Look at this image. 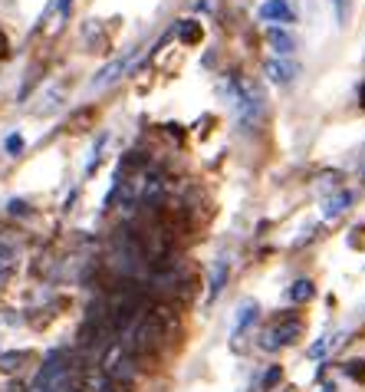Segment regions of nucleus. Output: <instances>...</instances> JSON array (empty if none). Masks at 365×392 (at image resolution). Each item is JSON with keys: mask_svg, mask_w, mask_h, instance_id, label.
<instances>
[{"mask_svg": "<svg viewBox=\"0 0 365 392\" xmlns=\"http://www.w3.org/2000/svg\"><path fill=\"white\" fill-rule=\"evenodd\" d=\"M178 323V313H174L172 306H155L148 313L135 316L132 330H128V340H125V350L132 356H145V353H155L158 346L168 340V330Z\"/></svg>", "mask_w": 365, "mask_h": 392, "instance_id": "f257e3e1", "label": "nucleus"}, {"mask_svg": "<svg viewBox=\"0 0 365 392\" xmlns=\"http://www.w3.org/2000/svg\"><path fill=\"white\" fill-rule=\"evenodd\" d=\"M73 383H76V376H73V366H69V356L66 353H49L40 366L37 379H33V389H43V392H73Z\"/></svg>", "mask_w": 365, "mask_h": 392, "instance_id": "f03ea898", "label": "nucleus"}, {"mask_svg": "<svg viewBox=\"0 0 365 392\" xmlns=\"http://www.w3.org/2000/svg\"><path fill=\"white\" fill-rule=\"evenodd\" d=\"M227 99H231V109H234V119H237V125H244V129H253V125L260 122L263 103H260V93L250 86V83H244V79L234 76L231 83H227Z\"/></svg>", "mask_w": 365, "mask_h": 392, "instance_id": "7ed1b4c3", "label": "nucleus"}, {"mask_svg": "<svg viewBox=\"0 0 365 392\" xmlns=\"http://www.w3.org/2000/svg\"><path fill=\"white\" fill-rule=\"evenodd\" d=\"M99 369L112 379V383L122 389V386H128L135 379V356L125 350V343H109L106 356H102V363H99Z\"/></svg>", "mask_w": 365, "mask_h": 392, "instance_id": "20e7f679", "label": "nucleus"}, {"mask_svg": "<svg viewBox=\"0 0 365 392\" xmlns=\"http://www.w3.org/2000/svg\"><path fill=\"white\" fill-rule=\"evenodd\" d=\"M263 73H267V79L273 86H293L299 76V63H293L287 57H273L263 63Z\"/></svg>", "mask_w": 365, "mask_h": 392, "instance_id": "39448f33", "label": "nucleus"}, {"mask_svg": "<svg viewBox=\"0 0 365 392\" xmlns=\"http://www.w3.org/2000/svg\"><path fill=\"white\" fill-rule=\"evenodd\" d=\"M299 333H303V326H299L297 320H283V323H277L273 330L263 333V350H280V346L297 343Z\"/></svg>", "mask_w": 365, "mask_h": 392, "instance_id": "423d86ee", "label": "nucleus"}, {"mask_svg": "<svg viewBox=\"0 0 365 392\" xmlns=\"http://www.w3.org/2000/svg\"><path fill=\"white\" fill-rule=\"evenodd\" d=\"M138 57V50H128V53H125V57H119V59H112V63H109L106 69H102V73H99L96 79H92V83H89V86L92 89H106V86H112V83H116L119 76H122L125 69L132 67V59Z\"/></svg>", "mask_w": 365, "mask_h": 392, "instance_id": "0eeeda50", "label": "nucleus"}, {"mask_svg": "<svg viewBox=\"0 0 365 392\" xmlns=\"http://www.w3.org/2000/svg\"><path fill=\"white\" fill-rule=\"evenodd\" d=\"M260 20H267V23H293L297 13H293V7L287 0H263L260 4Z\"/></svg>", "mask_w": 365, "mask_h": 392, "instance_id": "6e6552de", "label": "nucleus"}, {"mask_svg": "<svg viewBox=\"0 0 365 392\" xmlns=\"http://www.w3.org/2000/svg\"><path fill=\"white\" fill-rule=\"evenodd\" d=\"M83 392H122V389H119L99 366H86V369H83Z\"/></svg>", "mask_w": 365, "mask_h": 392, "instance_id": "1a4fd4ad", "label": "nucleus"}, {"mask_svg": "<svg viewBox=\"0 0 365 392\" xmlns=\"http://www.w3.org/2000/svg\"><path fill=\"white\" fill-rule=\"evenodd\" d=\"M267 43L277 50V57H289L297 50V37L287 27H267Z\"/></svg>", "mask_w": 365, "mask_h": 392, "instance_id": "9d476101", "label": "nucleus"}, {"mask_svg": "<svg viewBox=\"0 0 365 392\" xmlns=\"http://www.w3.org/2000/svg\"><path fill=\"white\" fill-rule=\"evenodd\" d=\"M253 320H257V304H253V300H244V304L237 306V313H234V330H231V336H241L244 330L253 323Z\"/></svg>", "mask_w": 365, "mask_h": 392, "instance_id": "9b49d317", "label": "nucleus"}, {"mask_svg": "<svg viewBox=\"0 0 365 392\" xmlns=\"http://www.w3.org/2000/svg\"><path fill=\"white\" fill-rule=\"evenodd\" d=\"M227 274H231V264L221 258L217 264H214V270H211V287H208V300H214V296L224 290V284H227Z\"/></svg>", "mask_w": 365, "mask_h": 392, "instance_id": "f8f14e48", "label": "nucleus"}, {"mask_svg": "<svg viewBox=\"0 0 365 392\" xmlns=\"http://www.w3.org/2000/svg\"><path fill=\"white\" fill-rule=\"evenodd\" d=\"M201 37H204V27L198 23V20H181V23H178V40H181L184 47L201 43Z\"/></svg>", "mask_w": 365, "mask_h": 392, "instance_id": "ddd939ff", "label": "nucleus"}, {"mask_svg": "<svg viewBox=\"0 0 365 392\" xmlns=\"http://www.w3.org/2000/svg\"><path fill=\"white\" fill-rule=\"evenodd\" d=\"M349 204H352V195H349V192H339L336 198L326 201V208H323V218H339V214H342Z\"/></svg>", "mask_w": 365, "mask_h": 392, "instance_id": "4468645a", "label": "nucleus"}, {"mask_svg": "<svg viewBox=\"0 0 365 392\" xmlns=\"http://www.w3.org/2000/svg\"><path fill=\"white\" fill-rule=\"evenodd\" d=\"M309 296H313V280L303 277L289 287V300H293V304H303V300H309Z\"/></svg>", "mask_w": 365, "mask_h": 392, "instance_id": "2eb2a0df", "label": "nucleus"}, {"mask_svg": "<svg viewBox=\"0 0 365 392\" xmlns=\"http://www.w3.org/2000/svg\"><path fill=\"white\" fill-rule=\"evenodd\" d=\"M23 363H27V353H0V369L4 373H17Z\"/></svg>", "mask_w": 365, "mask_h": 392, "instance_id": "dca6fc26", "label": "nucleus"}, {"mask_svg": "<svg viewBox=\"0 0 365 392\" xmlns=\"http://www.w3.org/2000/svg\"><path fill=\"white\" fill-rule=\"evenodd\" d=\"M280 379H283V366H270L267 373H263V379H260V389H263V392L277 389Z\"/></svg>", "mask_w": 365, "mask_h": 392, "instance_id": "f3484780", "label": "nucleus"}, {"mask_svg": "<svg viewBox=\"0 0 365 392\" xmlns=\"http://www.w3.org/2000/svg\"><path fill=\"white\" fill-rule=\"evenodd\" d=\"M349 4H352V0H333V10H336L339 27H346V20H349Z\"/></svg>", "mask_w": 365, "mask_h": 392, "instance_id": "a211bd4d", "label": "nucleus"}, {"mask_svg": "<svg viewBox=\"0 0 365 392\" xmlns=\"http://www.w3.org/2000/svg\"><path fill=\"white\" fill-rule=\"evenodd\" d=\"M7 155H20L23 152V135H7Z\"/></svg>", "mask_w": 365, "mask_h": 392, "instance_id": "6ab92c4d", "label": "nucleus"}, {"mask_svg": "<svg viewBox=\"0 0 365 392\" xmlns=\"http://www.w3.org/2000/svg\"><path fill=\"white\" fill-rule=\"evenodd\" d=\"M346 373L352 376V379H365V363H359V359L356 363H346Z\"/></svg>", "mask_w": 365, "mask_h": 392, "instance_id": "aec40b11", "label": "nucleus"}, {"mask_svg": "<svg viewBox=\"0 0 365 392\" xmlns=\"http://www.w3.org/2000/svg\"><path fill=\"white\" fill-rule=\"evenodd\" d=\"M326 346H329V340H319V343H313V346H309V359H319V356H323V353H326Z\"/></svg>", "mask_w": 365, "mask_h": 392, "instance_id": "412c9836", "label": "nucleus"}, {"mask_svg": "<svg viewBox=\"0 0 365 392\" xmlns=\"http://www.w3.org/2000/svg\"><path fill=\"white\" fill-rule=\"evenodd\" d=\"M10 260H13V244L0 241V264H10Z\"/></svg>", "mask_w": 365, "mask_h": 392, "instance_id": "4be33fe9", "label": "nucleus"}, {"mask_svg": "<svg viewBox=\"0 0 365 392\" xmlns=\"http://www.w3.org/2000/svg\"><path fill=\"white\" fill-rule=\"evenodd\" d=\"M10 214H27V201H10Z\"/></svg>", "mask_w": 365, "mask_h": 392, "instance_id": "5701e85b", "label": "nucleus"}, {"mask_svg": "<svg viewBox=\"0 0 365 392\" xmlns=\"http://www.w3.org/2000/svg\"><path fill=\"white\" fill-rule=\"evenodd\" d=\"M7 274H10V267H7V264H0V287L7 284Z\"/></svg>", "mask_w": 365, "mask_h": 392, "instance_id": "b1692460", "label": "nucleus"}, {"mask_svg": "<svg viewBox=\"0 0 365 392\" xmlns=\"http://www.w3.org/2000/svg\"><path fill=\"white\" fill-rule=\"evenodd\" d=\"M4 53H7V37L0 33V57H4Z\"/></svg>", "mask_w": 365, "mask_h": 392, "instance_id": "393cba45", "label": "nucleus"}, {"mask_svg": "<svg viewBox=\"0 0 365 392\" xmlns=\"http://www.w3.org/2000/svg\"><path fill=\"white\" fill-rule=\"evenodd\" d=\"M359 103H362V109H365V83L359 86Z\"/></svg>", "mask_w": 365, "mask_h": 392, "instance_id": "a878e982", "label": "nucleus"}, {"mask_svg": "<svg viewBox=\"0 0 365 392\" xmlns=\"http://www.w3.org/2000/svg\"><path fill=\"white\" fill-rule=\"evenodd\" d=\"M319 392H336V386H323V389H319Z\"/></svg>", "mask_w": 365, "mask_h": 392, "instance_id": "bb28decb", "label": "nucleus"}]
</instances>
